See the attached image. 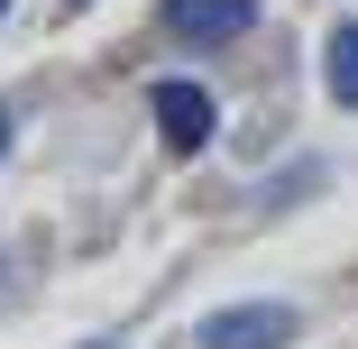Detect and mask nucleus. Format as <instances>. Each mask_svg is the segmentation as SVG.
Here are the masks:
<instances>
[{"label":"nucleus","mask_w":358,"mask_h":349,"mask_svg":"<svg viewBox=\"0 0 358 349\" xmlns=\"http://www.w3.org/2000/svg\"><path fill=\"white\" fill-rule=\"evenodd\" d=\"M0 10H10V0H0Z\"/></svg>","instance_id":"nucleus-6"},{"label":"nucleus","mask_w":358,"mask_h":349,"mask_svg":"<svg viewBox=\"0 0 358 349\" xmlns=\"http://www.w3.org/2000/svg\"><path fill=\"white\" fill-rule=\"evenodd\" d=\"M211 120H221V111H211L202 83H157V129H166L175 157H202L211 148Z\"/></svg>","instance_id":"nucleus-2"},{"label":"nucleus","mask_w":358,"mask_h":349,"mask_svg":"<svg viewBox=\"0 0 358 349\" xmlns=\"http://www.w3.org/2000/svg\"><path fill=\"white\" fill-rule=\"evenodd\" d=\"M322 83H331L340 111H358V19L331 28V46H322Z\"/></svg>","instance_id":"nucleus-4"},{"label":"nucleus","mask_w":358,"mask_h":349,"mask_svg":"<svg viewBox=\"0 0 358 349\" xmlns=\"http://www.w3.org/2000/svg\"><path fill=\"white\" fill-rule=\"evenodd\" d=\"M248 19H257V0H166V28L184 46H230V37H248Z\"/></svg>","instance_id":"nucleus-3"},{"label":"nucleus","mask_w":358,"mask_h":349,"mask_svg":"<svg viewBox=\"0 0 358 349\" xmlns=\"http://www.w3.org/2000/svg\"><path fill=\"white\" fill-rule=\"evenodd\" d=\"M0 157H10V111H0Z\"/></svg>","instance_id":"nucleus-5"},{"label":"nucleus","mask_w":358,"mask_h":349,"mask_svg":"<svg viewBox=\"0 0 358 349\" xmlns=\"http://www.w3.org/2000/svg\"><path fill=\"white\" fill-rule=\"evenodd\" d=\"M294 340V313L285 304H230L202 322V349H285Z\"/></svg>","instance_id":"nucleus-1"}]
</instances>
